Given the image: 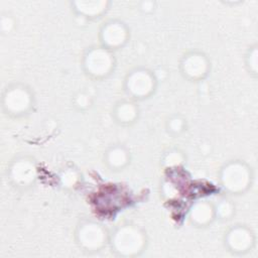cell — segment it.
<instances>
[{
  "label": "cell",
  "instance_id": "6da1fadb",
  "mask_svg": "<svg viewBox=\"0 0 258 258\" xmlns=\"http://www.w3.org/2000/svg\"><path fill=\"white\" fill-rule=\"evenodd\" d=\"M144 234L135 226L124 225L116 230L112 237V246L123 256L138 254L144 247Z\"/></svg>",
  "mask_w": 258,
  "mask_h": 258
},
{
  "label": "cell",
  "instance_id": "7a4b0ae2",
  "mask_svg": "<svg viewBox=\"0 0 258 258\" xmlns=\"http://www.w3.org/2000/svg\"><path fill=\"white\" fill-rule=\"evenodd\" d=\"M249 168L240 161L227 163L221 171V181L223 186L230 192L239 194L244 191L250 183Z\"/></svg>",
  "mask_w": 258,
  "mask_h": 258
},
{
  "label": "cell",
  "instance_id": "3957f363",
  "mask_svg": "<svg viewBox=\"0 0 258 258\" xmlns=\"http://www.w3.org/2000/svg\"><path fill=\"white\" fill-rule=\"evenodd\" d=\"M114 67V58L110 50L105 47L90 49L84 57L86 72L95 78H103L110 74Z\"/></svg>",
  "mask_w": 258,
  "mask_h": 258
},
{
  "label": "cell",
  "instance_id": "277c9868",
  "mask_svg": "<svg viewBox=\"0 0 258 258\" xmlns=\"http://www.w3.org/2000/svg\"><path fill=\"white\" fill-rule=\"evenodd\" d=\"M31 103L32 98L30 92L20 85L6 89L3 95V108L10 115H23L30 109Z\"/></svg>",
  "mask_w": 258,
  "mask_h": 258
},
{
  "label": "cell",
  "instance_id": "5b68a950",
  "mask_svg": "<svg viewBox=\"0 0 258 258\" xmlns=\"http://www.w3.org/2000/svg\"><path fill=\"white\" fill-rule=\"evenodd\" d=\"M125 86L128 94L134 98L142 99L148 97L153 92L155 80L147 70L138 69L127 76Z\"/></svg>",
  "mask_w": 258,
  "mask_h": 258
},
{
  "label": "cell",
  "instance_id": "8992f818",
  "mask_svg": "<svg viewBox=\"0 0 258 258\" xmlns=\"http://www.w3.org/2000/svg\"><path fill=\"white\" fill-rule=\"evenodd\" d=\"M79 244L86 250H99L106 243V231L99 224L88 221L82 223L77 231Z\"/></svg>",
  "mask_w": 258,
  "mask_h": 258
},
{
  "label": "cell",
  "instance_id": "52a82bcc",
  "mask_svg": "<svg viewBox=\"0 0 258 258\" xmlns=\"http://www.w3.org/2000/svg\"><path fill=\"white\" fill-rule=\"evenodd\" d=\"M128 37L126 26L119 21L107 22L100 31V38L105 48H117L122 46Z\"/></svg>",
  "mask_w": 258,
  "mask_h": 258
},
{
  "label": "cell",
  "instance_id": "ba28073f",
  "mask_svg": "<svg viewBox=\"0 0 258 258\" xmlns=\"http://www.w3.org/2000/svg\"><path fill=\"white\" fill-rule=\"evenodd\" d=\"M209 62L207 57L200 52L186 54L181 61V72L189 80H200L207 75Z\"/></svg>",
  "mask_w": 258,
  "mask_h": 258
},
{
  "label": "cell",
  "instance_id": "9c48e42d",
  "mask_svg": "<svg viewBox=\"0 0 258 258\" xmlns=\"http://www.w3.org/2000/svg\"><path fill=\"white\" fill-rule=\"evenodd\" d=\"M35 177V166L33 162L26 158L14 161L10 167V178L20 186H26L33 182Z\"/></svg>",
  "mask_w": 258,
  "mask_h": 258
},
{
  "label": "cell",
  "instance_id": "30bf717a",
  "mask_svg": "<svg viewBox=\"0 0 258 258\" xmlns=\"http://www.w3.org/2000/svg\"><path fill=\"white\" fill-rule=\"evenodd\" d=\"M226 243L232 251L243 252L247 251L252 243L253 237L251 232L242 226L232 228L226 236Z\"/></svg>",
  "mask_w": 258,
  "mask_h": 258
},
{
  "label": "cell",
  "instance_id": "8fae6325",
  "mask_svg": "<svg viewBox=\"0 0 258 258\" xmlns=\"http://www.w3.org/2000/svg\"><path fill=\"white\" fill-rule=\"evenodd\" d=\"M215 207L209 202H198L190 210L189 218L198 226H206L212 222L215 217Z\"/></svg>",
  "mask_w": 258,
  "mask_h": 258
},
{
  "label": "cell",
  "instance_id": "7c38bea8",
  "mask_svg": "<svg viewBox=\"0 0 258 258\" xmlns=\"http://www.w3.org/2000/svg\"><path fill=\"white\" fill-rule=\"evenodd\" d=\"M75 9L78 13L87 17H96L103 14L107 7V1H75Z\"/></svg>",
  "mask_w": 258,
  "mask_h": 258
},
{
  "label": "cell",
  "instance_id": "4fadbf2b",
  "mask_svg": "<svg viewBox=\"0 0 258 258\" xmlns=\"http://www.w3.org/2000/svg\"><path fill=\"white\" fill-rule=\"evenodd\" d=\"M129 160L128 151L122 146L111 147L106 154V162L111 168H123Z\"/></svg>",
  "mask_w": 258,
  "mask_h": 258
},
{
  "label": "cell",
  "instance_id": "5bb4252c",
  "mask_svg": "<svg viewBox=\"0 0 258 258\" xmlns=\"http://www.w3.org/2000/svg\"><path fill=\"white\" fill-rule=\"evenodd\" d=\"M138 114L136 106L128 101L119 103L115 109V117L118 122L123 124H129L133 122Z\"/></svg>",
  "mask_w": 258,
  "mask_h": 258
},
{
  "label": "cell",
  "instance_id": "9a60e30c",
  "mask_svg": "<svg viewBox=\"0 0 258 258\" xmlns=\"http://www.w3.org/2000/svg\"><path fill=\"white\" fill-rule=\"evenodd\" d=\"M232 213H233V207L227 201H223L215 208V214L220 216L221 218H228L231 216Z\"/></svg>",
  "mask_w": 258,
  "mask_h": 258
},
{
  "label": "cell",
  "instance_id": "2e32d148",
  "mask_svg": "<svg viewBox=\"0 0 258 258\" xmlns=\"http://www.w3.org/2000/svg\"><path fill=\"white\" fill-rule=\"evenodd\" d=\"M182 127L183 122L178 118H174L169 122V130L172 132H179L180 130H182Z\"/></svg>",
  "mask_w": 258,
  "mask_h": 258
}]
</instances>
